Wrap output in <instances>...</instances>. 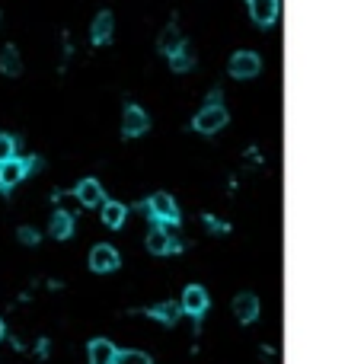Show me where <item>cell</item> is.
Listing matches in <instances>:
<instances>
[{
	"instance_id": "1",
	"label": "cell",
	"mask_w": 364,
	"mask_h": 364,
	"mask_svg": "<svg viewBox=\"0 0 364 364\" xmlns=\"http://www.w3.org/2000/svg\"><path fill=\"white\" fill-rule=\"evenodd\" d=\"M141 208H144V211L151 214V220H157V224H179V205L173 202L169 192H157V195H151Z\"/></svg>"
},
{
	"instance_id": "2",
	"label": "cell",
	"mask_w": 364,
	"mask_h": 364,
	"mask_svg": "<svg viewBox=\"0 0 364 364\" xmlns=\"http://www.w3.org/2000/svg\"><path fill=\"white\" fill-rule=\"evenodd\" d=\"M224 125H227V109L224 106H205L192 119V128L202 131V135H214V131H220Z\"/></svg>"
},
{
	"instance_id": "3",
	"label": "cell",
	"mask_w": 364,
	"mask_h": 364,
	"mask_svg": "<svg viewBox=\"0 0 364 364\" xmlns=\"http://www.w3.org/2000/svg\"><path fill=\"white\" fill-rule=\"evenodd\" d=\"M147 128H151L147 112L141 106H135V103H128L125 112H121V135H125V137H141Z\"/></svg>"
},
{
	"instance_id": "4",
	"label": "cell",
	"mask_w": 364,
	"mask_h": 364,
	"mask_svg": "<svg viewBox=\"0 0 364 364\" xmlns=\"http://www.w3.org/2000/svg\"><path fill=\"white\" fill-rule=\"evenodd\" d=\"M119 266H121V259H119V250H115V246H109V243H99V246H93L90 268L96 275H109V272H115Z\"/></svg>"
},
{
	"instance_id": "5",
	"label": "cell",
	"mask_w": 364,
	"mask_h": 364,
	"mask_svg": "<svg viewBox=\"0 0 364 364\" xmlns=\"http://www.w3.org/2000/svg\"><path fill=\"white\" fill-rule=\"evenodd\" d=\"M211 307V297L202 285H189V288L182 291V301H179V310L189 313V317H202V313Z\"/></svg>"
},
{
	"instance_id": "6",
	"label": "cell",
	"mask_w": 364,
	"mask_h": 364,
	"mask_svg": "<svg viewBox=\"0 0 364 364\" xmlns=\"http://www.w3.org/2000/svg\"><path fill=\"white\" fill-rule=\"evenodd\" d=\"M147 250H151L153 256H169V252H182V243L173 240V236L163 230V224H153V227L147 230Z\"/></svg>"
},
{
	"instance_id": "7",
	"label": "cell",
	"mask_w": 364,
	"mask_h": 364,
	"mask_svg": "<svg viewBox=\"0 0 364 364\" xmlns=\"http://www.w3.org/2000/svg\"><path fill=\"white\" fill-rule=\"evenodd\" d=\"M230 77H236V80H250V77H256L259 70H262V61H259L256 52H236L234 58H230Z\"/></svg>"
},
{
	"instance_id": "8",
	"label": "cell",
	"mask_w": 364,
	"mask_h": 364,
	"mask_svg": "<svg viewBox=\"0 0 364 364\" xmlns=\"http://www.w3.org/2000/svg\"><path fill=\"white\" fill-rule=\"evenodd\" d=\"M74 195L84 208H96V205L106 202V192H103V185H99L96 179H80L77 182V189H74Z\"/></svg>"
},
{
	"instance_id": "9",
	"label": "cell",
	"mask_w": 364,
	"mask_h": 364,
	"mask_svg": "<svg viewBox=\"0 0 364 364\" xmlns=\"http://www.w3.org/2000/svg\"><path fill=\"white\" fill-rule=\"evenodd\" d=\"M246 7H250L252 23L259 26H272L278 20V0H246Z\"/></svg>"
},
{
	"instance_id": "10",
	"label": "cell",
	"mask_w": 364,
	"mask_h": 364,
	"mask_svg": "<svg viewBox=\"0 0 364 364\" xmlns=\"http://www.w3.org/2000/svg\"><path fill=\"white\" fill-rule=\"evenodd\" d=\"M234 313H236V319L240 323H256V317H259V297L256 294H236V301H234Z\"/></svg>"
},
{
	"instance_id": "11",
	"label": "cell",
	"mask_w": 364,
	"mask_h": 364,
	"mask_svg": "<svg viewBox=\"0 0 364 364\" xmlns=\"http://www.w3.org/2000/svg\"><path fill=\"white\" fill-rule=\"evenodd\" d=\"M112 29H115L112 13H109V10H99V13H96V20H93V26H90L93 42H96V45H106L109 38H112Z\"/></svg>"
},
{
	"instance_id": "12",
	"label": "cell",
	"mask_w": 364,
	"mask_h": 364,
	"mask_svg": "<svg viewBox=\"0 0 364 364\" xmlns=\"http://www.w3.org/2000/svg\"><path fill=\"white\" fill-rule=\"evenodd\" d=\"M115 355H119V349L109 339L90 342V364H115Z\"/></svg>"
},
{
	"instance_id": "13",
	"label": "cell",
	"mask_w": 364,
	"mask_h": 364,
	"mask_svg": "<svg viewBox=\"0 0 364 364\" xmlns=\"http://www.w3.org/2000/svg\"><path fill=\"white\" fill-rule=\"evenodd\" d=\"M147 317L160 319L163 326H173L176 319L182 317V310H179V303L176 301H163V303H157V307H147Z\"/></svg>"
},
{
	"instance_id": "14",
	"label": "cell",
	"mask_w": 364,
	"mask_h": 364,
	"mask_svg": "<svg viewBox=\"0 0 364 364\" xmlns=\"http://www.w3.org/2000/svg\"><path fill=\"white\" fill-rule=\"evenodd\" d=\"M0 74H7V77L23 74V58H20L16 45H7L3 52H0Z\"/></svg>"
},
{
	"instance_id": "15",
	"label": "cell",
	"mask_w": 364,
	"mask_h": 364,
	"mask_svg": "<svg viewBox=\"0 0 364 364\" xmlns=\"http://www.w3.org/2000/svg\"><path fill=\"white\" fill-rule=\"evenodd\" d=\"M99 208H103V224L112 230H119L125 224V218H128V208L119 205V202H103Z\"/></svg>"
},
{
	"instance_id": "16",
	"label": "cell",
	"mask_w": 364,
	"mask_h": 364,
	"mask_svg": "<svg viewBox=\"0 0 364 364\" xmlns=\"http://www.w3.org/2000/svg\"><path fill=\"white\" fill-rule=\"evenodd\" d=\"M169 68H173L176 74H185V70H192V68H195V52H192V48L182 42V45L169 54Z\"/></svg>"
},
{
	"instance_id": "17",
	"label": "cell",
	"mask_w": 364,
	"mask_h": 364,
	"mask_svg": "<svg viewBox=\"0 0 364 364\" xmlns=\"http://www.w3.org/2000/svg\"><path fill=\"white\" fill-rule=\"evenodd\" d=\"M48 234H52L54 240H68V236L74 234V218H70L68 211H54L52 224H48Z\"/></svg>"
},
{
	"instance_id": "18",
	"label": "cell",
	"mask_w": 364,
	"mask_h": 364,
	"mask_svg": "<svg viewBox=\"0 0 364 364\" xmlns=\"http://www.w3.org/2000/svg\"><path fill=\"white\" fill-rule=\"evenodd\" d=\"M26 169H23V160H7V163H0V182H3V189L16 185V182H23Z\"/></svg>"
},
{
	"instance_id": "19",
	"label": "cell",
	"mask_w": 364,
	"mask_h": 364,
	"mask_svg": "<svg viewBox=\"0 0 364 364\" xmlns=\"http://www.w3.org/2000/svg\"><path fill=\"white\" fill-rule=\"evenodd\" d=\"M182 42H185V38L179 36V29H176V26H167V29L160 32V42H157V45H160V52H163V54H173L176 48L182 45Z\"/></svg>"
},
{
	"instance_id": "20",
	"label": "cell",
	"mask_w": 364,
	"mask_h": 364,
	"mask_svg": "<svg viewBox=\"0 0 364 364\" xmlns=\"http://www.w3.org/2000/svg\"><path fill=\"white\" fill-rule=\"evenodd\" d=\"M115 364H153L151 358L144 355V351H119V355H115Z\"/></svg>"
},
{
	"instance_id": "21",
	"label": "cell",
	"mask_w": 364,
	"mask_h": 364,
	"mask_svg": "<svg viewBox=\"0 0 364 364\" xmlns=\"http://www.w3.org/2000/svg\"><path fill=\"white\" fill-rule=\"evenodd\" d=\"M13 157H16V137L0 135V163H7Z\"/></svg>"
},
{
	"instance_id": "22",
	"label": "cell",
	"mask_w": 364,
	"mask_h": 364,
	"mask_svg": "<svg viewBox=\"0 0 364 364\" xmlns=\"http://www.w3.org/2000/svg\"><path fill=\"white\" fill-rule=\"evenodd\" d=\"M16 236H20L23 246H36V243H38V230L36 227H20V234H16Z\"/></svg>"
},
{
	"instance_id": "23",
	"label": "cell",
	"mask_w": 364,
	"mask_h": 364,
	"mask_svg": "<svg viewBox=\"0 0 364 364\" xmlns=\"http://www.w3.org/2000/svg\"><path fill=\"white\" fill-rule=\"evenodd\" d=\"M205 227L211 230V234H227V224H224V220H218V218H211V214H205Z\"/></svg>"
},
{
	"instance_id": "24",
	"label": "cell",
	"mask_w": 364,
	"mask_h": 364,
	"mask_svg": "<svg viewBox=\"0 0 364 364\" xmlns=\"http://www.w3.org/2000/svg\"><path fill=\"white\" fill-rule=\"evenodd\" d=\"M42 167H45V160H42V157H26V160H23L26 176H29V173H38Z\"/></svg>"
},
{
	"instance_id": "25",
	"label": "cell",
	"mask_w": 364,
	"mask_h": 364,
	"mask_svg": "<svg viewBox=\"0 0 364 364\" xmlns=\"http://www.w3.org/2000/svg\"><path fill=\"white\" fill-rule=\"evenodd\" d=\"M205 106H220V90H211L208 93V103Z\"/></svg>"
},
{
	"instance_id": "26",
	"label": "cell",
	"mask_w": 364,
	"mask_h": 364,
	"mask_svg": "<svg viewBox=\"0 0 364 364\" xmlns=\"http://www.w3.org/2000/svg\"><path fill=\"white\" fill-rule=\"evenodd\" d=\"M0 339H3V319H0Z\"/></svg>"
},
{
	"instance_id": "27",
	"label": "cell",
	"mask_w": 364,
	"mask_h": 364,
	"mask_svg": "<svg viewBox=\"0 0 364 364\" xmlns=\"http://www.w3.org/2000/svg\"><path fill=\"white\" fill-rule=\"evenodd\" d=\"M0 189H3V182H0Z\"/></svg>"
}]
</instances>
